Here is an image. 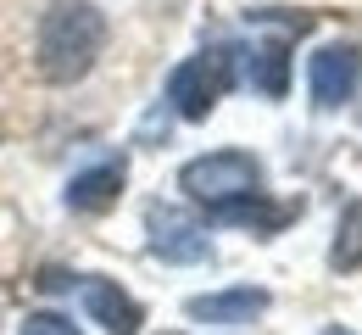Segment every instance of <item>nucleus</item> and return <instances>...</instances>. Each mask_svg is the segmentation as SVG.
<instances>
[{
	"instance_id": "f257e3e1",
	"label": "nucleus",
	"mask_w": 362,
	"mask_h": 335,
	"mask_svg": "<svg viewBox=\"0 0 362 335\" xmlns=\"http://www.w3.org/2000/svg\"><path fill=\"white\" fill-rule=\"evenodd\" d=\"M106 45V17H100V6L95 0H56L45 11V23H40V73H45L50 84H73V79H84L95 67V56Z\"/></svg>"
},
{
	"instance_id": "f03ea898",
	"label": "nucleus",
	"mask_w": 362,
	"mask_h": 335,
	"mask_svg": "<svg viewBox=\"0 0 362 335\" xmlns=\"http://www.w3.org/2000/svg\"><path fill=\"white\" fill-rule=\"evenodd\" d=\"M179 191L212 212V207H228V201H245V195L262 191V168H257V157H245V151H212V157L184 162Z\"/></svg>"
},
{
	"instance_id": "7ed1b4c3",
	"label": "nucleus",
	"mask_w": 362,
	"mask_h": 335,
	"mask_svg": "<svg viewBox=\"0 0 362 335\" xmlns=\"http://www.w3.org/2000/svg\"><path fill=\"white\" fill-rule=\"evenodd\" d=\"M228 84H234V50H201V56H189V62L173 67V79H168V101H173L179 118L201 123V118L228 96Z\"/></svg>"
},
{
	"instance_id": "20e7f679",
	"label": "nucleus",
	"mask_w": 362,
	"mask_h": 335,
	"mask_svg": "<svg viewBox=\"0 0 362 335\" xmlns=\"http://www.w3.org/2000/svg\"><path fill=\"white\" fill-rule=\"evenodd\" d=\"M362 79V50L357 45H323L313 56V101L317 106H340V101H351Z\"/></svg>"
},
{
	"instance_id": "39448f33",
	"label": "nucleus",
	"mask_w": 362,
	"mask_h": 335,
	"mask_svg": "<svg viewBox=\"0 0 362 335\" xmlns=\"http://www.w3.org/2000/svg\"><path fill=\"white\" fill-rule=\"evenodd\" d=\"M212 246H206V235L184 218V212H173V207H151V257H162V263H201Z\"/></svg>"
},
{
	"instance_id": "423d86ee",
	"label": "nucleus",
	"mask_w": 362,
	"mask_h": 335,
	"mask_svg": "<svg viewBox=\"0 0 362 335\" xmlns=\"http://www.w3.org/2000/svg\"><path fill=\"white\" fill-rule=\"evenodd\" d=\"M78 296H84L90 319H95L106 335H139V324H145L139 302L129 296V290H117L112 280H78Z\"/></svg>"
},
{
	"instance_id": "0eeeda50",
	"label": "nucleus",
	"mask_w": 362,
	"mask_h": 335,
	"mask_svg": "<svg viewBox=\"0 0 362 335\" xmlns=\"http://www.w3.org/2000/svg\"><path fill=\"white\" fill-rule=\"evenodd\" d=\"M262 307H268V290H257V285L212 290V296H189V302H184V313H189L195 324H251Z\"/></svg>"
},
{
	"instance_id": "6e6552de",
	"label": "nucleus",
	"mask_w": 362,
	"mask_h": 335,
	"mask_svg": "<svg viewBox=\"0 0 362 335\" xmlns=\"http://www.w3.org/2000/svg\"><path fill=\"white\" fill-rule=\"evenodd\" d=\"M123 179H129V162L117 157V162H100L90 174H78L73 185H67V207L73 212H106L117 195H123Z\"/></svg>"
},
{
	"instance_id": "1a4fd4ad",
	"label": "nucleus",
	"mask_w": 362,
	"mask_h": 335,
	"mask_svg": "<svg viewBox=\"0 0 362 335\" xmlns=\"http://www.w3.org/2000/svg\"><path fill=\"white\" fill-rule=\"evenodd\" d=\"M296 212H301L296 201H262V191L245 195V201H228V207H212V218H218V224H251L257 235H279Z\"/></svg>"
},
{
	"instance_id": "9d476101",
	"label": "nucleus",
	"mask_w": 362,
	"mask_h": 335,
	"mask_svg": "<svg viewBox=\"0 0 362 335\" xmlns=\"http://www.w3.org/2000/svg\"><path fill=\"white\" fill-rule=\"evenodd\" d=\"M329 263L346 274V268H362V201H351L340 212V229H334V246H329Z\"/></svg>"
},
{
	"instance_id": "9b49d317",
	"label": "nucleus",
	"mask_w": 362,
	"mask_h": 335,
	"mask_svg": "<svg viewBox=\"0 0 362 335\" xmlns=\"http://www.w3.org/2000/svg\"><path fill=\"white\" fill-rule=\"evenodd\" d=\"M257 56H262V73H257V84H262L268 96H279V90H284V45L273 40V45H262Z\"/></svg>"
},
{
	"instance_id": "f8f14e48",
	"label": "nucleus",
	"mask_w": 362,
	"mask_h": 335,
	"mask_svg": "<svg viewBox=\"0 0 362 335\" xmlns=\"http://www.w3.org/2000/svg\"><path fill=\"white\" fill-rule=\"evenodd\" d=\"M23 335H78L62 313H28V324H23Z\"/></svg>"
},
{
	"instance_id": "ddd939ff",
	"label": "nucleus",
	"mask_w": 362,
	"mask_h": 335,
	"mask_svg": "<svg viewBox=\"0 0 362 335\" xmlns=\"http://www.w3.org/2000/svg\"><path fill=\"white\" fill-rule=\"evenodd\" d=\"M323 335H351V330H323Z\"/></svg>"
}]
</instances>
